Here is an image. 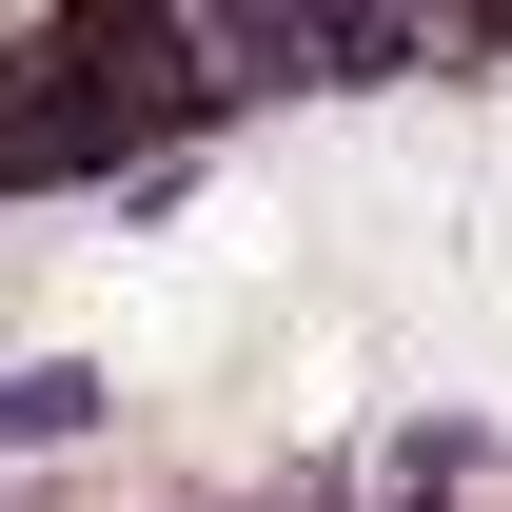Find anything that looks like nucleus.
Instances as JSON below:
<instances>
[{"label": "nucleus", "mask_w": 512, "mask_h": 512, "mask_svg": "<svg viewBox=\"0 0 512 512\" xmlns=\"http://www.w3.org/2000/svg\"><path fill=\"white\" fill-rule=\"evenodd\" d=\"M197 119V60H178V0H79L40 60L0 79V178H99L138 138Z\"/></svg>", "instance_id": "f257e3e1"}]
</instances>
